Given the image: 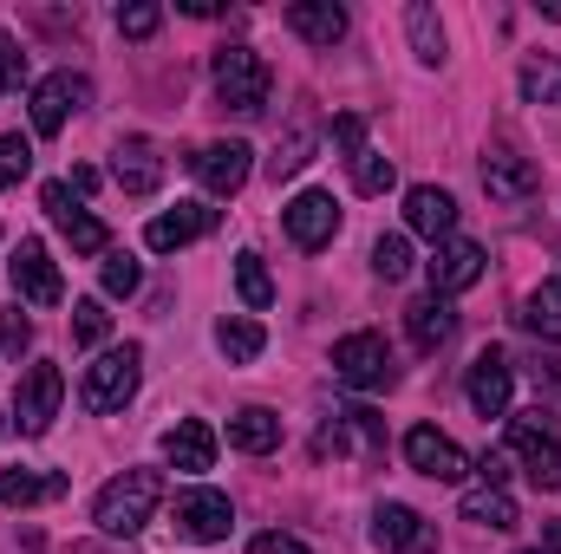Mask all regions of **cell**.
<instances>
[{"label": "cell", "instance_id": "15", "mask_svg": "<svg viewBox=\"0 0 561 554\" xmlns=\"http://www.w3.org/2000/svg\"><path fill=\"white\" fill-rule=\"evenodd\" d=\"M249 157H255V150L236 143V138L229 143H203V150L190 157V170H196V183H203L209 196H236V189L249 183Z\"/></svg>", "mask_w": 561, "mask_h": 554}, {"label": "cell", "instance_id": "1", "mask_svg": "<svg viewBox=\"0 0 561 554\" xmlns=\"http://www.w3.org/2000/svg\"><path fill=\"white\" fill-rule=\"evenodd\" d=\"M157 503H163V476H157V470H125V476H112V483L99 489L92 522H99L105 535H138Z\"/></svg>", "mask_w": 561, "mask_h": 554}, {"label": "cell", "instance_id": "30", "mask_svg": "<svg viewBox=\"0 0 561 554\" xmlns=\"http://www.w3.org/2000/svg\"><path fill=\"white\" fill-rule=\"evenodd\" d=\"M405 33H412V53H419L424 66H444V26H437V13L431 7H405Z\"/></svg>", "mask_w": 561, "mask_h": 554}, {"label": "cell", "instance_id": "37", "mask_svg": "<svg viewBox=\"0 0 561 554\" xmlns=\"http://www.w3.org/2000/svg\"><path fill=\"white\" fill-rule=\"evenodd\" d=\"M0 346H7L13 359H20V353L33 346V320H26L20 307H7V313H0Z\"/></svg>", "mask_w": 561, "mask_h": 554}, {"label": "cell", "instance_id": "47", "mask_svg": "<svg viewBox=\"0 0 561 554\" xmlns=\"http://www.w3.org/2000/svg\"><path fill=\"white\" fill-rule=\"evenodd\" d=\"M523 554H542V549H523Z\"/></svg>", "mask_w": 561, "mask_h": 554}, {"label": "cell", "instance_id": "27", "mask_svg": "<svg viewBox=\"0 0 561 554\" xmlns=\"http://www.w3.org/2000/svg\"><path fill=\"white\" fill-rule=\"evenodd\" d=\"M516 320H523L536 339H556V346H561V280H542V287L523 300V313H516Z\"/></svg>", "mask_w": 561, "mask_h": 554}, {"label": "cell", "instance_id": "14", "mask_svg": "<svg viewBox=\"0 0 561 554\" xmlns=\"http://www.w3.org/2000/svg\"><path fill=\"white\" fill-rule=\"evenodd\" d=\"M373 542L386 554H431L437 549V529L424 522L419 509H405V503H379V516H373Z\"/></svg>", "mask_w": 561, "mask_h": 554}, {"label": "cell", "instance_id": "18", "mask_svg": "<svg viewBox=\"0 0 561 554\" xmlns=\"http://www.w3.org/2000/svg\"><path fill=\"white\" fill-rule=\"evenodd\" d=\"M112 183H118L125 196H150V189L163 183V150L150 138H125L112 150Z\"/></svg>", "mask_w": 561, "mask_h": 554}, {"label": "cell", "instance_id": "39", "mask_svg": "<svg viewBox=\"0 0 561 554\" xmlns=\"http://www.w3.org/2000/svg\"><path fill=\"white\" fill-rule=\"evenodd\" d=\"M20 79H26V53L13 33H0V92H20Z\"/></svg>", "mask_w": 561, "mask_h": 554}, {"label": "cell", "instance_id": "2", "mask_svg": "<svg viewBox=\"0 0 561 554\" xmlns=\"http://www.w3.org/2000/svg\"><path fill=\"white\" fill-rule=\"evenodd\" d=\"M268 92H275V72H268V59L255 46H222L216 53V99H222V112L255 118V112H268Z\"/></svg>", "mask_w": 561, "mask_h": 554}, {"label": "cell", "instance_id": "19", "mask_svg": "<svg viewBox=\"0 0 561 554\" xmlns=\"http://www.w3.org/2000/svg\"><path fill=\"white\" fill-rule=\"evenodd\" d=\"M463 392H470L477 417H510V359H503L496 346H490V353H477V366H470Z\"/></svg>", "mask_w": 561, "mask_h": 554}, {"label": "cell", "instance_id": "24", "mask_svg": "<svg viewBox=\"0 0 561 554\" xmlns=\"http://www.w3.org/2000/svg\"><path fill=\"white\" fill-rule=\"evenodd\" d=\"M59 496H66L59 470H0V503L7 509H39V503H59Z\"/></svg>", "mask_w": 561, "mask_h": 554}, {"label": "cell", "instance_id": "36", "mask_svg": "<svg viewBox=\"0 0 561 554\" xmlns=\"http://www.w3.org/2000/svg\"><path fill=\"white\" fill-rule=\"evenodd\" d=\"M138 280H144V268L118 249V255H105V293L112 300H125V293H138Z\"/></svg>", "mask_w": 561, "mask_h": 554}, {"label": "cell", "instance_id": "12", "mask_svg": "<svg viewBox=\"0 0 561 554\" xmlns=\"http://www.w3.org/2000/svg\"><path fill=\"white\" fill-rule=\"evenodd\" d=\"M176 529H183L190 542H229L236 509H229L222 489H183V496H176Z\"/></svg>", "mask_w": 561, "mask_h": 554}, {"label": "cell", "instance_id": "33", "mask_svg": "<svg viewBox=\"0 0 561 554\" xmlns=\"http://www.w3.org/2000/svg\"><path fill=\"white\" fill-rule=\"evenodd\" d=\"M373 275L405 280L412 275V242H405V235H379V242H373Z\"/></svg>", "mask_w": 561, "mask_h": 554}, {"label": "cell", "instance_id": "34", "mask_svg": "<svg viewBox=\"0 0 561 554\" xmlns=\"http://www.w3.org/2000/svg\"><path fill=\"white\" fill-rule=\"evenodd\" d=\"M105 333H112V313L99 300H72V339L79 346H105Z\"/></svg>", "mask_w": 561, "mask_h": 554}, {"label": "cell", "instance_id": "6", "mask_svg": "<svg viewBox=\"0 0 561 554\" xmlns=\"http://www.w3.org/2000/svg\"><path fill=\"white\" fill-rule=\"evenodd\" d=\"M59 399H66V372L59 366H26V379L13 392V424L26 437H46L53 417H59Z\"/></svg>", "mask_w": 561, "mask_h": 554}, {"label": "cell", "instance_id": "8", "mask_svg": "<svg viewBox=\"0 0 561 554\" xmlns=\"http://www.w3.org/2000/svg\"><path fill=\"white\" fill-rule=\"evenodd\" d=\"M39 209H46V216L66 229L72 255H105V249H112L105 222H99V216H85V203L72 196V183H46V189H39Z\"/></svg>", "mask_w": 561, "mask_h": 554}, {"label": "cell", "instance_id": "9", "mask_svg": "<svg viewBox=\"0 0 561 554\" xmlns=\"http://www.w3.org/2000/svg\"><path fill=\"white\" fill-rule=\"evenodd\" d=\"M405 463H412L419 476H431V483H463V476H470V457H463L437 424H412V430H405Z\"/></svg>", "mask_w": 561, "mask_h": 554}, {"label": "cell", "instance_id": "40", "mask_svg": "<svg viewBox=\"0 0 561 554\" xmlns=\"http://www.w3.org/2000/svg\"><path fill=\"white\" fill-rule=\"evenodd\" d=\"M307 150H313V131H294V138L280 143V157L268 163V170H275V183H280V176H294V170L307 163Z\"/></svg>", "mask_w": 561, "mask_h": 554}, {"label": "cell", "instance_id": "42", "mask_svg": "<svg viewBox=\"0 0 561 554\" xmlns=\"http://www.w3.org/2000/svg\"><path fill=\"white\" fill-rule=\"evenodd\" d=\"M249 554H307V542H300V535H280V529H268V535H255V542H249Z\"/></svg>", "mask_w": 561, "mask_h": 554}, {"label": "cell", "instance_id": "25", "mask_svg": "<svg viewBox=\"0 0 561 554\" xmlns=\"http://www.w3.org/2000/svg\"><path fill=\"white\" fill-rule=\"evenodd\" d=\"M229 443H236V450H249V457H268V450L280 443V417L268 412V405L236 412V417H229Z\"/></svg>", "mask_w": 561, "mask_h": 554}, {"label": "cell", "instance_id": "48", "mask_svg": "<svg viewBox=\"0 0 561 554\" xmlns=\"http://www.w3.org/2000/svg\"><path fill=\"white\" fill-rule=\"evenodd\" d=\"M0 424H7V417H0Z\"/></svg>", "mask_w": 561, "mask_h": 554}, {"label": "cell", "instance_id": "17", "mask_svg": "<svg viewBox=\"0 0 561 554\" xmlns=\"http://www.w3.org/2000/svg\"><path fill=\"white\" fill-rule=\"evenodd\" d=\"M209 229H216V209H203V203H176V209L150 216L144 242H150L157 255H170V249H190V242H196V235H209Z\"/></svg>", "mask_w": 561, "mask_h": 554}, {"label": "cell", "instance_id": "3", "mask_svg": "<svg viewBox=\"0 0 561 554\" xmlns=\"http://www.w3.org/2000/svg\"><path fill=\"white\" fill-rule=\"evenodd\" d=\"M138 379H144V346H112V353H99V359L85 366L79 405H85V412H118V405L138 392Z\"/></svg>", "mask_w": 561, "mask_h": 554}, {"label": "cell", "instance_id": "10", "mask_svg": "<svg viewBox=\"0 0 561 554\" xmlns=\"http://www.w3.org/2000/svg\"><path fill=\"white\" fill-rule=\"evenodd\" d=\"M85 99H92V85H85L79 72H53V79H39V85H33V131H39V138H59L66 118H72Z\"/></svg>", "mask_w": 561, "mask_h": 554}, {"label": "cell", "instance_id": "41", "mask_svg": "<svg viewBox=\"0 0 561 554\" xmlns=\"http://www.w3.org/2000/svg\"><path fill=\"white\" fill-rule=\"evenodd\" d=\"M333 143H340L346 157H359V150H366V125H359L353 112H346V118H333Z\"/></svg>", "mask_w": 561, "mask_h": 554}, {"label": "cell", "instance_id": "7", "mask_svg": "<svg viewBox=\"0 0 561 554\" xmlns=\"http://www.w3.org/2000/svg\"><path fill=\"white\" fill-rule=\"evenodd\" d=\"M280 229H287V242H294V249H307V255H313V249H327V242L340 235V203H333L327 189H300V196L280 209Z\"/></svg>", "mask_w": 561, "mask_h": 554}, {"label": "cell", "instance_id": "35", "mask_svg": "<svg viewBox=\"0 0 561 554\" xmlns=\"http://www.w3.org/2000/svg\"><path fill=\"white\" fill-rule=\"evenodd\" d=\"M26 170H33V143L20 138V131H7V138H0V189L20 183Z\"/></svg>", "mask_w": 561, "mask_h": 554}, {"label": "cell", "instance_id": "29", "mask_svg": "<svg viewBox=\"0 0 561 554\" xmlns=\"http://www.w3.org/2000/svg\"><path fill=\"white\" fill-rule=\"evenodd\" d=\"M523 99L529 105H561V59H549V53L523 59Z\"/></svg>", "mask_w": 561, "mask_h": 554}, {"label": "cell", "instance_id": "38", "mask_svg": "<svg viewBox=\"0 0 561 554\" xmlns=\"http://www.w3.org/2000/svg\"><path fill=\"white\" fill-rule=\"evenodd\" d=\"M157 20H163V13H157L150 0H138V7H118V33H125V39H150V33H157Z\"/></svg>", "mask_w": 561, "mask_h": 554}, {"label": "cell", "instance_id": "11", "mask_svg": "<svg viewBox=\"0 0 561 554\" xmlns=\"http://www.w3.org/2000/svg\"><path fill=\"white\" fill-rule=\"evenodd\" d=\"M483 262H490V255H483L477 242H457V235H450L444 249H431L424 280H431V293H437V300H450V293H463V287H477V280H483Z\"/></svg>", "mask_w": 561, "mask_h": 554}, {"label": "cell", "instance_id": "4", "mask_svg": "<svg viewBox=\"0 0 561 554\" xmlns=\"http://www.w3.org/2000/svg\"><path fill=\"white\" fill-rule=\"evenodd\" d=\"M510 457H523L536 489H561V424L549 412L510 417Z\"/></svg>", "mask_w": 561, "mask_h": 554}, {"label": "cell", "instance_id": "22", "mask_svg": "<svg viewBox=\"0 0 561 554\" xmlns=\"http://www.w3.org/2000/svg\"><path fill=\"white\" fill-rule=\"evenodd\" d=\"M405 333H412V346H419V353H444V346H450V333H457L450 300H437V293L412 300V307H405Z\"/></svg>", "mask_w": 561, "mask_h": 554}, {"label": "cell", "instance_id": "13", "mask_svg": "<svg viewBox=\"0 0 561 554\" xmlns=\"http://www.w3.org/2000/svg\"><path fill=\"white\" fill-rule=\"evenodd\" d=\"M13 287H20V300H33V307H59L66 300V280H59V268H53V255H46V242H20L13 249Z\"/></svg>", "mask_w": 561, "mask_h": 554}, {"label": "cell", "instance_id": "28", "mask_svg": "<svg viewBox=\"0 0 561 554\" xmlns=\"http://www.w3.org/2000/svg\"><path fill=\"white\" fill-rule=\"evenodd\" d=\"M216 346H222L236 366H249V359H262L268 333H262V320H222V326H216Z\"/></svg>", "mask_w": 561, "mask_h": 554}, {"label": "cell", "instance_id": "44", "mask_svg": "<svg viewBox=\"0 0 561 554\" xmlns=\"http://www.w3.org/2000/svg\"><path fill=\"white\" fill-rule=\"evenodd\" d=\"M72 189H79V196H85V189H99V170H92V163H79V170H72Z\"/></svg>", "mask_w": 561, "mask_h": 554}, {"label": "cell", "instance_id": "23", "mask_svg": "<svg viewBox=\"0 0 561 554\" xmlns=\"http://www.w3.org/2000/svg\"><path fill=\"white\" fill-rule=\"evenodd\" d=\"M287 26L307 46H340L346 39V7H333V0H294L287 7Z\"/></svg>", "mask_w": 561, "mask_h": 554}, {"label": "cell", "instance_id": "45", "mask_svg": "<svg viewBox=\"0 0 561 554\" xmlns=\"http://www.w3.org/2000/svg\"><path fill=\"white\" fill-rule=\"evenodd\" d=\"M542 554H561V522H542Z\"/></svg>", "mask_w": 561, "mask_h": 554}, {"label": "cell", "instance_id": "26", "mask_svg": "<svg viewBox=\"0 0 561 554\" xmlns=\"http://www.w3.org/2000/svg\"><path fill=\"white\" fill-rule=\"evenodd\" d=\"M463 522H477V529H516V503H510V489H463Z\"/></svg>", "mask_w": 561, "mask_h": 554}, {"label": "cell", "instance_id": "20", "mask_svg": "<svg viewBox=\"0 0 561 554\" xmlns=\"http://www.w3.org/2000/svg\"><path fill=\"white\" fill-rule=\"evenodd\" d=\"M536 163L529 157H516V150H490L483 157V189H490V203H529L536 196Z\"/></svg>", "mask_w": 561, "mask_h": 554}, {"label": "cell", "instance_id": "32", "mask_svg": "<svg viewBox=\"0 0 561 554\" xmlns=\"http://www.w3.org/2000/svg\"><path fill=\"white\" fill-rule=\"evenodd\" d=\"M392 183H399L392 157H379V150H359V157H353V189H359V196H386Z\"/></svg>", "mask_w": 561, "mask_h": 554}, {"label": "cell", "instance_id": "46", "mask_svg": "<svg viewBox=\"0 0 561 554\" xmlns=\"http://www.w3.org/2000/svg\"><path fill=\"white\" fill-rule=\"evenodd\" d=\"M542 13H549V20H561V0H542Z\"/></svg>", "mask_w": 561, "mask_h": 554}, {"label": "cell", "instance_id": "43", "mask_svg": "<svg viewBox=\"0 0 561 554\" xmlns=\"http://www.w3.org/2000/svg\"><path fill=\"white\" fill-rule=\"evenodd\" d=\"M477 476H483L490 489H503V483H510V457H503V450H483V463H477Z\"/></svg>", "mask_w": 561, "mask_h": 554}, {"label": "cell", "instance_id": "21", "mask_svg": "<svg viewBox=\"0 0 561 554\" xmlns=\"http://www.w3.org/2000/svg\"><path fill=\"white\" fill-rule=\"evenodd\" d=\"M163 457H170V470L203 476V470H216V430L203 417H183V424L163 430Z\"/></svg>", "mask_w": 561, "mask_h": 554}, {"label": "cell", "instance_id": "16", "mask_svg": "<svg viewBox=\"0 0 561 554\" xmlns=\"http://www.w3.org/2000/svg\"><path fill=\"white\" fill-rule=\"evenodd\" d=\"M405 229L444 249V242L457 235V203H450V189H437V183H419V189H405Z\"/></svg>", "mask_w": 561, "mask_h": 554}, {"label": "cell", "instance_id": "31", "mask_svg": "<svg viewBox=\"0 0 561 554\" xmlns=\"http://www.w3.org/2000/svg\"><path fill=\"white\" fill-rule=\"evenodd\" d=\"M236 287H242L249 313H268V307H275V280L262 268V255H236Z\"/></svg>", "mask_w": 561, "mask_h": 554}, {"label": "cell", "instance_id": "5", "mask_svg": "<svg viewBox=\"0 0 561 554\" xmlns=\"http://www.w3.org/2000/svg\"><path fill=\"white\" fill-rule=\"evenodd\" d=\"M333 379L353 385V392H386L399 372H392V353H386L379 333H346V339L333 346Z\"/></svg>", "mask_w": 561, "mask_h": 554}]
</instances>
